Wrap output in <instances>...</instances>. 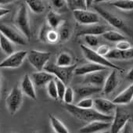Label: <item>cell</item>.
Segmentation results:
<instances>
[{
    "mask_svg": "<svg viewBox=\"0 0 133 133\" xmlns=\"http://www.w3.org/2000/svg\"><path fill=\"white\" fill-rule=\"evenodd\" d=\"M65 109L68 110L71 115L78 120L86 121V122H92V121H106V122H112L114 116L104 115L99 113L94 108L92 109H82L78 107L76 105L73 104H66Z\"/></svg>",
    "mask_w": 133,
    "mask_h": 133,
    "instance_id": "1",
    "label": "cell"
},
{
    "mask_svg": "<svg viewBox=\"0 0 133 133\" xmlns=\"http://www.w3.org/2000/svg\"><path fill=\"white\" fill-rule=\"evenodd\" d=\"M77 68V63L70 66H59L54 63L49 62L45 66L44 71L55 76L56 78L62 81L66 85H68Z\"/></svg>",
    "mask_w": 133,
    "mask_h": 133,
    "instance_id": "2",
    "label": "cell"
},
{
    "mask_svg": "<svg viewBox=\"0 0 133 133\" xmlns=\"http://www.w3.org/2000/svg\"><path fill=\"white\" fill-rule=\"evenodd\" d=\"M81 49L82 50V52L85 59H88L90 63H93L105 66L107 68H112L113 70H116V71H123V68H121V66L113 63L110 60L107 59L106 57L100 56L96 52V51L93 50V49H90L87 45H85L83 44L81 45Z\"/></svg>",
    "mask_w": 133,
    "mask_h": 133,
    "instance_id": "3",
    "label": "cell"
},
{
    "mask_svg": "<svg viewBox=\"0 0 133 133\" xmlns=\"http://www.w3.org/2000/svg\"><path fill=\"white\" fill-rule=\"evenodd\" d=\"M15 24L20 32L27 38L30 40L31 38V30L27 6L25 4H21L15 18Z\"/></svg>",
    "mask_w": 133,
    "mask_h": 133,
    "instance_id": "4",
    "label": "cell"
},
{
    "mask_svg": "<svg viewBox=\"0 0 133 133\" xmlns=\"http://www.w3.org/2000/svg\"><path fill=\"white\" fill-rule=\"evenodd\" d=\"M94 9L96 10L97 14L99 16H101L105 21H107L112 27H114L115 28H117L119 30H121V31H123L124 32H125L126 34H128L129 35H131V30L127 26L125 21L122 18H121L117 15H114V14L108 12L107 10L103 9L100 6H95Z\"/></svg>",
    "mask_w": 133,
    "mask_h": 133,
    "instance_id": "5",
    "label": "cell"
},
{
    "mask_svg": "<svg viewBox=\"0 0 133 133\" xmlns=\"http://www.w3.org/2000/svg\"><path fill=\"white\" fill-rule=\"evenodd\" d=\"M27 57L31 65L37 70V71H42L46 64L49 62L51 53L49 52L31 49L28 52Z\"/></svg>",
    "mask_w": 133,
    "mask_h": 133,
    "instance_id": "6",
    "label": "cell"
},
{
    "mask_svg": "<svg viewBox=\"0 0 133 133\" xmlns=\"http://www.w3.org/2000/svg\"><path fill=\"white\" fill-rule=\"evenodd\" d=\"M130 114L121 107H117L110 126V133H120L130 121Z\"/></svg>",
    "mask_w": 133,
    "mask_h": 133,
    "instance_id": "7",
    "label": "cell"
},
{
    "mask_svg": "<svg viewBox=\"0 0 133 133\" xmlns=\"http://www.w3.org/2000/svg\"><path fill=\"white\" fill-rule=\"evenodd\" d=\"M23 92L18 86H14L6 97V107L10 114H15L23 103Z\"/></svg>",
    "mask_w": 133,
    "mask_h": 133,
    "instance_id": "8",
    "label": "cell"
},
{
    "mask_svg": "<svg viewBox=\"0 0 133 133\" xmlns=\"http://www.w3.org/2000/svg\"><path fill=\"white\" fill-rule=\"evenodd\" d=\"M0 33L6 37L14 44L21 45H27V38L18 30L10 25L0 24Z\"/></svg>",
    "mask_w": 133,
    "mask_h": 133,
    "instance_id": "9",
    "label": "cell"
},
{
    "mask_svg": "<svg viewBox=\"0 0 133 133\" xmlns=\"http://www.w3.org/2000/svg\"><path fill=\"white\" fill-rule=\"evenodd\" d=\"M28 52L25 50H20L14 52L8 56L5 59L0 63L1 68H17L22 65L24 60L28 56Z\"/></svg>",
    "mask_w": 133,
    "mask_h": 133,
    "instance_id": "10",
    "label": "cell"
},
{
    "mask_svg": "<svg viewBox=\"0 0 133 133\" xmlns=\"http://www.w3.org/2000/svg\"><path fill=\"white\" fill-rule=\"evenodd\" d=\"M74 17L78 24L83 26L97 24L99 22V15L93 11L88 10H75L73 11Z\"/></svg>",
    "mask_w": 133,
    "mask_h": 133,
    "instance_id": "11",
    "label": "cell"
},
{
    "mask_svg": "<svg viewBox=\"0 0 133 133\" xmlns=\"http://www.w3.org/2000/svg\"><path fill=\"white\" fill-rule=\"evenodd\" d=\"M117 107V106L114 104L113 101H110L107 99L97 98L94 99V109L99 113L104 115L112 116V114L115 112Z\"/></svg>",
    "mask_w": 133,
    "mask_h": 133,
    "instance_id": "12",
    "label": "cell"
},
{
    "mask_svg": "<svg viewBox=\"0 0 133 133\" xmlns=\"http://www.w3.org/2000/svg\"><path fill=\"white\" fill-rule=\"evenodd\" d=\"M111 122L106 121H92L88 123L84 127L79 129L80 133H99L104 131H107L110 128Z\"/></svg>",
    "mask_w": 133,
    "mask_h": 133,
    "instance_id": "13",
    "label": "cell"
},
{
    "mask_svg": "<svg viewBox=\"0 0 133 133\" xmlns=\"http://www.w3.org/2000/svg\"><path fill=\"white\" fill-rule=\"evenodd\" d=\"M108 28L103 24H92L88 26H83L77 32L78 36H85V35H103L106 31H108Z\"/></svg>",
    "mask_w": 133,
    "mask_h": 133,
    "instance_id": "14",
    "label": "cell"
},
{
    "mask_svg": "<svg viewBox=\"0 0 133 133\" xmlns=\"http://www.w3.org/2000/svg\"><path fill=\"white\" fill-rule=\"evenodd\" d=\"M31 78L35 86L43 87L45 85H47L51 81L54 80L56 78L53 75L45 71H42L33 73L31 75Z\"/></svg>",
    "mask_w": 133,
    "mask_h": 133,
    "instance_id": "15",
    "label": "cell"
},
{
    "mask_svg": "<svg viewBox=\"0 0 133 133\" xmlns=\"http://www.w3.org/2000/svg\"><path fill=\"white\" fill-rule=\"evenodd\" d=\"M105 71H101L86 75L84 78V83L89 85H93L97 87L103 85L108 76L107 75Z\"/></svg>",
    "mask_w": 133,
    "mask_h": 133,
    "instance_id": "16",
    "label": "cell"
},
{
    "mask_svg": "<svg viewBox=\"0 0 133 133\" xmlns=\"http://www.w3.org/2000/svg\"><path fill=\"white\" fill-rule=\"evenodd\" d=\"M107 70V68L93 63H88L83 65H81L79 66H77V68L75 71V75H88L95 72L101 71H105Z\"/></svg>",
    "mask_w": 133,
    "mask_h": 133,
    "instance_id": "17",
    "label": "cell"
},
{
    "mask_svg": "<svg viewBox=\"0 0 133 133\" xmlns=\"http://www.w3.org/2000/svg\"><path fill=\"white\" fill-rule=\"evenodd\" d=\"M21 89L25 96H28L33 100L37 99V95L35 89V85L28 75H25L21 83Z\"/></svg>",
    "mask_w": 133,
    "mask_h": 133,
    "instance_id": "18",
    "label": "cell"
},
{
    "mask_svg": "<svg viewBox=\"0 0 133 133\" xmlns=\"http://www.w3.org/2000/svg\"><path fill=\"white\" fill-rule=\"evenodd\" d=\"M133 100V84L130 85L121 93H119L114 99L113 103L117 105L128 104Z\"/></svg>",
    "mask_w": 133,
    "mask_h": 133,
    "instance_id": "19",
    "label": "cell"
},
{
    "mask_svg": "<svg viewBox=\"0 0 133 133\" xmlns=\"http://www.w3.org/2000/svg\"><path fill=\"white\" fill-rule=\"evenodd\" d=\"M117 71L113 70L107 76L105 83L103 85V92L106 95L111 93L118 85V78H117Z\"/></svg>",
    "mask_w": 133,
    "mask_h": 133,
    "instance_id": "20",
    "label": "cell"
},
{
    "mask_svg": "<svg viewBox=\"0 0 133 133\" xmlns=\"http://www.w3.org/2000/svg\"><path fill=\"white\" fill-rule=\"evenodd\" d=\"M102 90L101 87L93 86V85H85L76 88L75 90V95L78 98H87L93 94L98 93Z\"/></svg>",
    "mask_w": 133,
    "mask_h": 133,
    "instance_id": "21",
    "label": "cell"
},
{
    "mask_svg": "<svg viewBox=\"0 0 133 133\" xmlns=\"http://www.w3.org/2000/svg\"><path fill=\"white\" fill-rule=\"evenodd\" d=\"M47 24L49 27L53 30L59 28L63 24V19L59 14L54 11H49L46 16Z\"/></svg>",
    "mask_w": 133,
    "mask_h": 133,
    "instance_id": "22",
    "label": "cell"
},
{
    "mask_svg": "<svg viewBox=\"0 0 133 133\" xmlns=\"http://www.w3.org/2000/svg\"><path fill=\"white\" fill-rule=\"evenodd\" d=\"M56 64L59 66H70L74 65L73 57L68 52H61L56 59Z\"/></svg>",
    "mask_w": 133,
    "mask_h": 133,
    "instance_id": "23",
    "label": "cell"
},
{
    "mask_svg": "<svg viewBox=\"0 0 133 133\" xmlns=\"http://www.w3.org/2000/svg\"><path fill=\"white\" fill-rule=\"evenodd\" d=\"M14 45L3 34L0 35V49H2L8 56L14 52Z\"/></svg>",
    "mask_w": 133,
    "mask_h": 133,
    "instance_id": "24",
    "label": "cell"
},
{
    "mask_svg": "<svg viewBox=\"0 0 133 133\" xmlns=\"http://www.w3.org/2000/svg\"><path fill=\"white\" fill-rule=\"evenodd\" d=\"M102 36L103 37V38H105L106 40H107L109 42H117V43L121 41L126 40V37L123 34H121L117 31H112V30H108Z\"/></svg>",
    "mask_w": 133,
    "mask_h": 133,
    "instance_id": "25",
    "label": "cell"
},
{
    "mask_svg": "<svg viewBox=\"0 0 133 133\" xmlns=\"http://www.w3.org/2000/svg\"><path fill=\"white\" fill-rule=\"evenodd\" d=\"M49 120L51 125L56 133H69L68 129L63 124V123L55 116L49 114Z\"/></svg>",
    "mask_w": 133,
    "mask_h": 133,
    "instance_id": "26",
    "label": "cell"
},
{
    "mask_svg": "<svg viewBox=\"0 0 133 133\" xmlns=\"http://www.w3.org/2000/svg\"><path fill=\"white\" fill-rule=\"evenodd\" d=\"M26 3L29 9L35 14H42L45 10V6L44 2L40 0H27Z\"/></svg>",
    "mask_w": 133,
    "mask_h": 133,
    "instance_id": "27",
    "label": "cell"
},
{
    "mask_svg": "<svg viewBox=\"0 0 133 133\" xmlns=\"http://www.w3.org/2000/svg\"><path fill=\"white\" fill-rule=\"evenodd\" d=\"M110 5L121 10H133V0H117Z\"/></svg>",
    "mask_w": 133,
    "mask_h": 133,
    "instance_id": "28",
    "label": "cell"
},
{
    "mask_svg": "<svg viewBox=\"0 0 133 133\" xmlns=\"http://www.w3.org/2000/svg\"><path fill=\"white\" fill-rule=\"evenodd\" d=\"M59 41L61 42H66L68 41L71 36V28L66 25V23H63L59 28Z\"/></svg>",
    "mask_w": 133,
    "mask_h": 133,
    "instance_id": "29",
    "label": "cell"
},
{
    "mask_svg": "<svg viewBox=\"0 0 133 133\" xmlns=\"http://www.w3.org/2000/svg\"><path fill=\"white\" fill-rule=\"evenodd\" d=\"M66 3L69 8L73 11L87 10L86 1L85 0H69V1H66Z\"/></svg>",
    "mask_w": 133,
    "mask_h": 133,
    "instance_id": "30",
    "label": "cell"
},
{
    "mask_svg": "<svg viewBox=\"0 0 133 133\" xmlns=\"http://www.w3.org/2000/svg\"><path fill=\"white\" fill-rule=\"evenodd\" d=\"M93 105H94V99L89 97L82 99L76 104L78 107L82 109H92L93 108Z\"/></svg>",
    "mask_w": 133,
    "mask_h": 133,
    "instance_id": "31",
    "label": "cell"
},
{
    "mask_svg": "<svg viewBox=\"0 0 133 133\" xmlns=\"http://www.w3.org/2000/svg\"><path fill=\"white\" fill-rule=\"evenodd\" d=\"M47 92L49 96L53 99H58V92H57V89H56V85L55 82V79L51 81L48 85H47Z\"/></svg>",
    "mask_w": 133,
    "mask_h": 133,
    "instance_id": "32",
    "label": "cell"
},
{
    "mask_svg": "<svg viewBox=\"0 0 133 133\" xmlns=\"http://www.w3.org/2000/svg\"><path fill=\"white\" fill-rule=\"evenodd\" d=\"M75 91L71 87H66L63 100L66 104H72L75 99Z\"/></svg>",
    "mask_w": 133,
    "mask_h": 133,
    "instance_id": "33",
    "label": "cell"
},
{
    "mask_svg": "<svg viewBox=\"0 0 133 133\" xmlns=\"http://www.w3.org/2000/svg\"><path fill=\"white\" fill-rule=\"evenodd\" d=\"M58 41H59L58 31L50 28L49 30V31L47 32V35H46V42L56 43Z\"/></svg>",
    "mask_w": 133,
    "mask_h": 133,
    "instance_id": "34",
    "label": "cell"
},
{
    "mask_svg": "<svg viewBox=\"0 0 133 133\" xmlns=\"http://www.w3.org/2000/svg\"><path fill=\"white\" fill-rule=\"evenodd\" d=\"M84 39L88 47L92 49L94 47H97L99 45V38L95 35H85L84 36Z\"/></svg>",
    "mask_w": 133,
    "mask_h": 133,
    "instance_id": "35",
    "label": "cell"
},
{
    "mask_svg": "<svg viewBox=\"0 0 133 133\" xmlns=\"http://www.w3.org/2000/svg\"><path fill=\"white\" fill-rule=\"evenodd\" d=\"M55 82H56V85L58 97H59V99H63L64 93H65L66 89V86L62 81H60V80H59L57 78H55Z\"/></svg>",
    "mask_w": 133,
    "mask_h": 133,
    "instance_id": "36",
    "label": "cell"
},
{
    "mask_svg": "<svg viewBox=\"0 0 133 133\" xmlns=\"http://www.w3.org/2000/svg\"><path fill=\"white\" fill-rule=\"evenodd\" d=\"M106 58L107 59H118V60H121L122 57H121V51L117 49H111L110 51V52L106 56Z\"/></svg>",
    "mask_w": 133,
    "mask_h": 133,
    "instance_id": "37",
    "label": "cell"
},
{
    "mask_svg": "<svg viewBox=\"0 0 133 133\" xmlns=\"http://www.w3.org/2000/svg\"><path fill=\"white\" fill-rule=\"evenodd\" d=\"M132 46L131 45V43L129 42H128L127 40L124 41H121L117 43H116V49L123 52V51H126L129 49H131Z\"/></svg>",
    "mask_w": 133,
    "mask_h": 133,
    "instance_id": "38",
    "label": "cell"
},
{
    "mask_svg": "<svg viewBox=\"0 0 133 133\" xmlns=\"http://www.w3.org/2000/svg\"><path fill=\"white\" fill-rule=\"evenodd\" d=\"M110 48L108 45H99L97 49H96V52L98 54H99L100 56H104L106 57V56L110 52Z\"/></svg>",
    "mask_w": 133,
    "mask_h": 133,
    "instance_id": "39",
    "label": "cell"
},
{
    "mask_svg": "<svg viewBox=\"0 0 133 133\" xmlns=\"http://www.w3.org/2000/svg\"><path fill=\"white\" fill-rule=\"evenodd\" d=\"M49 29H50V28L49 27L48 24H45L42 27V28L41 29V31L39 34V38L42 42H46V35H47V32L49 31Z\"/></svg>",
    "mask_w": 133,
    "mask_h": 133,
    "instance_id": "40",
    "label": "cell"
},
{
    "mask_svg": "<svg viewBox=\"0 0 133 133\" xmlns=\"http://www.w3.org/2000/svg\"><path fill=\"white\" fill-rule=\"evenodd\" d=\"M121 57H122V59H124V60L133 59V47H131V49L126 51L121 52Z\"/></svg>",
    "mask_w": 133,
    "mask_h": 133,
    "instance_id": "41",
    "label": "cell"
},
{
    "mask_svg": "<svg viewBox=\"0 0 133 133\" xmlns=\"http://www.w3.org/2000/svg\"><path fill=\"white\" fill-rule=\"evenodd\" d=\"M122 133H133V124L130 121L123 128Z\"/></svg>",
    "mask_w": 133,
    "mask_h": 133,
    "instance_id": "42",
    "label": "cell"
},
{
    "mask_svg": "<svg viewBox=\"0 0 133 133\" xmlns=\"http://www.w3.org/2000/svg\"><path fill=\"white\" fill-rule=\"evenodd\" d=\"M52 5L54 7L57 8V9H60L62 7L64 6V5L66 4V1H64V0H53V1H52Z\"/></svg>",
    "mask_w": 133,
    "mask_h": 133,
    "instance_id": "43",
    "label": "cell"
},
{
    "mask_svg": "<svg viewBox=\"0 0 133 133\" xmlns=\"http://www.w3.org/2000/svg\"><path fill=\"white\" fill-rule=\"evenodd\" d=\"M10 13V10L6 9V8H3V7H0V18L7 15L8 14Z\"/></svg>",
    "mask_w": 133,
    "mask_h": 133,
    "instance_id": "44",
    "label": "cell"
},
{
    "mask_svg": "<svg viewBox=\"0 0 133 133\" xmlns=\"http://www.w3.org/2000/svg\"><path fill=\"white\" fill-rule=\"evenodd\" d=\"M126 78H127V79H128V81L131 82L132 84H133V68L128 72Z\"/></svg>",
    "mask_w": 133,
    "mask_h": 133,
    "instance_id": "45",
    "label": "cell"
},
{
    "mask_svg": "<svg viewBox=\"0 0 133 133\" xmlns=\"http://www.w3.org/2000/svg\"><path fill=\"white\" fill-rule=\"evenodd\" d=\"M10 2V0H0V4H6Z\"/></svg>",
    "mask_w": 133,
    "mask_h": 133,
    "instance_id": "46",
    "label": "cell"
},
{
    "mask_svg": "<svg viewBox=\"0 0 133 133\" xmlns=\"http://www.w3.org/2000/svg\"><path fill=\"white\" fill-rule=\"evenodd\" d=\"M99 133H110V131H102V132H99Z\"/></svg>",
    "mask_w": 133,
    "mask_h": 133,
    "instance_id": "47",
    "label": "cell"
},
{
    "mask_svg": "<svg viewBox=\"0 0 133 133\" xmlns=\"http://www.w3.org/2000/svg\"><path fill=\"white\" fill-rule=\"evenodd\" d=\"M0 96H1V79H0Z\"/></svg>",
    "mask_w": 133,
    "mask_h": 133,
    "instance_id": "48",
    "label": "cell"
},
{
    "mask_svg": "<svg viewBox=\"0 0 133 133\" xmlns=\"http://www.w3.org/2000/svg\"><path fill=\"white\" fill-rule=\"evenodd\" d=\"M33 133H38V132H37V131H35V132H33Z\"/></svg>",
    "mask_w": 133,
    "mask_h": 133,
    "instance_id": "49",
    "label": "cell"
},
{
    "mask_svg": "<svg viewBox=\"0 0 133 133\" xmlns=\"http://www.w3.org/2000/svg\"><path fill=\"white\" fill-rule=\"evenodd\" d=\"M0 35H1V33H0Z\"/></svg>",
    "mask_w": 133,
    "mask_h": 133,
    "instance_id": "50",
    "label": "cell"
},
{
    "mask_svg": "<svg viewBox=\"0 0 133 133\" xmlns=\"http://www.w3.org/2000/svg\"><path fill=\"white\" fill-rule=\"evenodd\" d=\"M132 103H133V100H132Z\"/></svg>",
    "mask_w": 133,
    "mask_h": 133,
    "instance_id": "51",
    "label": "cell"
},
{
    "mask_svg": "<svg viewBox=\"0 0 133 133\" xmlns=\"http://www.w3.org/2000/svg\"><path fill=\"white\" fill-rule=\"evenodd\" d=\"M0 112H1V110H0Z\"/></svg>",
    "mask_w": 133,
    "mask_h": 133,
    "instance_id": "52",
    "label": "cell"
}]
</instances>
